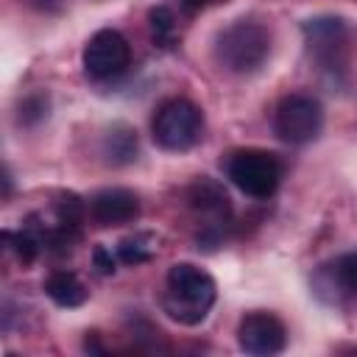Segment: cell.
<instances>
[{
  "label": "cell",
  "mask_w": 357,
  "mask_h": 357,
  "mask_svg": "<svg viewBox=\"0 0 357 357\" xmlns=\"http://www.w3.org/2000/svg\"><path fill=\"white\" fill-rule=\"evenodd\" d=\"M215 298H218V284L204 268H198L192 262H176L167 271L162 310L176 324H181V326L201 324L209 315V310L215 307Z\"/></svg>",
  "instance_id": "6da1fadb"
},
{
  "label": "cell",
  "mask_w": 357,
  "mask_h": 357,
  "mask_svg": "<svg viewBox=\"0 0 357 357\" xmlns=\"http://www.w3.org/2000/svg\"><path fill=\"white\" fill-rule=\"evenodd\" d=\"M271 56V33L254 20H237L226 25L215 39V59L234 75L257 73Z\"/></svg>",
  "instance_id": "7a4b0ae2"
},
{
  "label": "cell",
  "mask_w": 357,
  "mask_h": 357,
  "mask_svg": "<svg viewBox=\"0 0 357 357\" xmlns=\"http://www.w3.org/2000/svg\"><path fill=\"white\" fill-rule=\"evenodd\" d=\"M151 137L165 151H190L204 137V112L187 98H167L151 117Z\"/></svg>",
  "instance_id": "3957f363"
},
{
  "label": "cell",
  "mask_w": 357,
  "mask_h": 357,
  "mask_svg": "<svg viewBox=\"0 0 357 357\" xmlns=\"http://www.w3.org/2000/svg\"><path fill=\"white\" fill-rule=\"evenodd\" d=\"M187 204H190L192 215L201 220V231L195 237L198 248H204V251L218 248L223 243L226 226L231 220V204H229V195H226L223 184H218L209 176L195 178L187 187Z\"/></svg>",
  "instance_id": "277c9868"
},
{
  "label": "cell",
  "mask_w": 357,
  "mask_h": 357,
  "mask_svg": "<svg viewBox=\"0 0 357 357\" xmlns=\"http://www.w3.org/2000/svg\"><path fill=\"white\" fill-rule=\"evenodd\" d=\"M226 176L240 192L251 198H271L282 181V165L273 153L262 148H243L229 153Z\"/></svg>",
  "instance_id": "5b68a950"
},
{
  "label": "cell",
  "mask_w": 357,
  "mask_h": 357,
  "mask_svg": "<svg viewBox=\"0 0 357 357\" xmlns=\"http://www.w3.org/2000/svg\"><path fill=\"white\" fill-rule=\"evenodd\" d=\"M304 39L310 56L326 73H346L351 28L343 17H315L304 22Z\"/></svg>",
  "instance_id": "8992f818"
},
{
  "label": "cell",
  "mask_w": 357,
  "mask_h": 357,
  "mask_svg": "<svg viewBox=\"0 0 357 357\" xmlns=\"http://www.w3.org/2000/svg\"><path fill=\"white\" fill-rule=\"evenodd\" d=\"M273 128L276 134L290 145H307L312 142L324 128V106L318 98L293 92L279 100L273 112Z\"/></svg>",
  "instance_id": "52a82bcc"
},
{
  "label": "cell",
  "mask_w": 357,
  "mask_h": 357,
  "mask_svg": "<svg viewBox=\"0 0 357 357\" xmlns=\"http://www.w3.org/2000/svg\"><path fill=\"white\" fill-rule=\"evenodd\" d=\"M81 61H84V70L89 78L95 81H109V78H117L128 70L131 64V47H128V39L114 31V28H100L89 36V42L84 45V53H81Z\"/></svg>",
  "instance_id": "ba28073f"
},
{
  "label": "cell",
  "mask_w": 357,
  "mask_h": 357,
  "mask_svg": "<svg viewBox=\"0 0 357 357\" xmlns=\"http://www.w3.org/2000/svg\"><path fill=\"white\" fill-rule=\"evenodd\" d=\"M237 343L245 354L271 357L287 346V329L273 312H248L237 326Z\"/></svg>",
  "instance_id": "9c48e42d"
},
{
  "label": "cell",
  "mask_w": 357,
  "mask_h": 357,
  "mask_svg": "<svg viewBox=\"0 0 357 357\" xmlns=\"http://www.w3.org/2000/svg\"><path fill=\"white\" fill-rule=\"evenodd\" d=\"M354 287H357V257L351 251L321 265L312 276V293L326 304H340L351 298Z\"/></svg>",
  "instance_id": "30bf717a"
},
{
  "label": "cell",
  "mask_w": 357,
  "mask_h": 357,
  "mask_svg": "<svg viewBox=\"0 0 357 357\" xmlns=\"http://www.w3.org/2000/svg\"><path fill=\"white\" fill-rule=\"evenodd\" d=\"M86 212L103 229L123 226V223H131L139 218V198H137V192H131L126 187H103L89 195Z\"/></svg>",
  "instance_id": "8fae6325"
},
{
  "label": "cell",
  "mask_w": 357,
  "mask_h": 357,
  "mask_svg": "<svg viewBox=\"0 0 357 357\" xmlns=\"http://www.w3.org/2000/svg\"><path fill=\"white\" fill-rule=\"evenodd\" d=\"M42 257L39 240L22 226L20 231L14 229H0V265H20L28 268Z\"/></svg>",
  "instance_id": "7c38bea8"
},
{
  "label": "cell",
  "mask_w": 357,
  "mask_h": 357,
  "mask_svg": "<svg viewBox=\"0 0 357 357\" xmlns=\"http://www.w3.org/2000/svg\"><path fill=\"white\" fill-rule=\"evenodd\" d=\"M42 287H45V296H47L53 304L67 307V310L81 307V304L89 298V287L84 284V279H81L75 271H67V268L53 271V273L45 279Z\"/></svg>",
  "instance_id": "4fadbf2b"
},
{
  "label": "cell",
  "mask_w": 357,
  "mask_h": 357,
  "mask_svg": "<svg viewBox=\"0 0 357 357\" xmlns=\"http://www.w3.org/2000/svg\"><path fill=\"white\" fill-rule=\"evenodd\" d=\"M100 151H103V159H106L109 165H114V167L131 165V162L137 159V153H139L137 131H134L131 126H126V123H114V126L106 131Z\"/></svg>",
  "instance_id": "5bb4252c"
},
{
  "label": "cell",
  "mask_w": 357,
  "mask_h": 357,
  "mask_svg": "<svg viewBox=\"0 0 357 357\" xmlns=\"http://www.w3.org/2000/svg\"><path fill=\"white\" fill-rule=\"evenodd\" d=\"M156 251H159V237L153 231H134V234L123 237L114 248L117 262H126V265H142V262L153 259Z\"/></svg>",
  "instance_id": "9a60e30c"
},
{
  "label": "cell",
  "mask_w": 357,
  "mask_h": 357,
  "mask_svg": "<svg viewBox=\"0 0 357 357\" xmlns=\"http://www.w3.org/2000/svg\"><path fill=\"white\" fill-rule=\"evenodd\" d=\"M148 28H151V42L156 47H173L178 42V25H176V14L167 6H153L148 11Z\"/></svg>",
  "instance_id": "2e32d148"
},
{
  "label": "cell",
  "mask_w": 357,
  "mask_h": 357,
  "mask_svg": "<svg viewBox=\"0 0 357 357\" xmlns=\"http://www.w3.org/2000/svg\"><path fill=\"white\" fill-rule=\"evenodd\" d=\"M47 114H50V98H47V92H31L17 106V120H20V126H28V128H33L42 120H47Z\"/></svg>",
  "instance_id": "e0dca14e"
},
{
  "label": "cell",
  "mask_w": 357,
  "mask_h": 357,
  "mask_svg": "<svg viewBox=\"0 0 357 357\" xmlns=\"http://www.w3.org/2000/svg\"><path fill=\"white\" fill-rule=\"evenodd\" d=\"M92 265L100 276H112L117 271V254L109 245H95L92 248Z\"/></svg>",
  "instance_id": "ac0fdd59"
},
{
  "label": "cell",
  "mask_w": 357,
  "mask_h": 357,
  "mask_svg": "<svg viewBox=\"0 0 357 357\" xmlns=\"http://www.w3.org/2000/svg\"><path fill=\"white\" fill-rule=\"evenodd\" d=\"M20 318V312H17V307L8 301V298H3L0 296V329H8L14 321Z\"/></svg>",
  "instance_id": "d6986e66"
},
{
  "label": "cell",
  "mask_w": 357,
  "mask_h": 357,
  "mask_svg": "<svg viewBox=\"0 0 357 357\" xmlns=\"http://www.w3.org/2000/svg\"><path fill=\"white\" fill-rule=\"evenodd\" d=\"M11 195H14V178H11V173L0 165V204H6Z\"/></svg>",
  "instance_id": "ffe728a7"
},
{
  "label": "cell",
  "mask_w": 357,
  "mask_h": 357,
  "mask_svg": "<svg viewBox=\"0 0 357 357\" xmlns=\"http://www.w3.org/2000/svg\"><path fill=\"white\" fill-rule=\"evenodd\" d=\"M226 0H181V6L187 11H204V8H212V6H220Z\"/></svg>",
  "instance_id": "44dd1931"
}]
</instances>
